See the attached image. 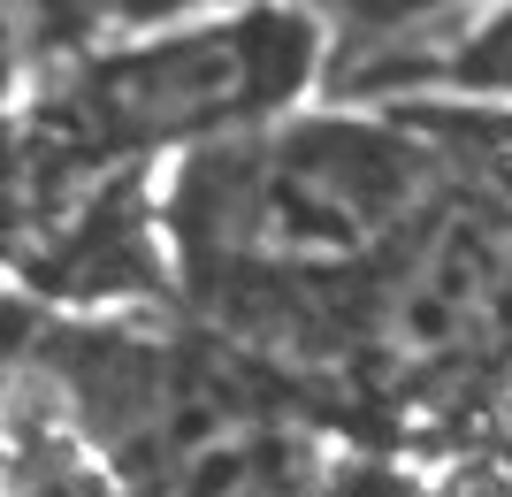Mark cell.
Segmentation results:
<instances>
[{
    "instance_id": "6da1fadb",
    "label": "cell",
    "mask_w": 512,
    "mask_h": 497,
    "mask_svg": "<svg viewBox=\"0 0 512 497\" xmlns=\"http://www.w3.org/2000/svg\"><path fill=\"white\" fill-rule=\"evenodd\" d=\"M444 199V146L421 115L329 108L176 161L161 222L184 276L291 306L344 283L367 291Z\"/></svg>"
},
{
    "instance_id": "7a4b0ae2",
    "label": "cell",
    "mask_w": 512,
    "mask_h": 497,
    "mask_svg": "<svg viewBox=\"0 0 512 497\" xmlns=\"http://www.w3.org/2000/svg\"><path fill=\"white\" fill-rule=\"evenodd\" d=\"M321 69L329 31L314 8L192 16L62 69L39 108L16 115V138L69 169H146L161 153L192 161L291 123L299 92L321 85Z\"/></svg>"
},
{
    "instance_id": "3957f363",
    "label": "cell",
    "mask_w": 512,
    "mask_h": 497,
    "mask_svg": "<svg viewBox=\"0 0 512 497\" xmlns=\"http://www.w3.org/2000/svg\"><path fill=\"white\" fill-rule=\"evenodd\" d=\"M352 329L406 383L512 360V215L490 192H451L360 291Z\"/></svg>"
},
{
    "instance_id": "277c9868",
    "label": "cell",
    "mask_w": 512,
    "mask_h": 497,
    "mask_svg": "<svg viewBox=\"0 0 512 497\" xmlns=\"http://www.w3.org/2000/svg\"><path fill=\"white\" fill-rule=\"evenodd\" d=\"M421 130L436 138L444 153H467V169H474V192H490L497 207L512 215V115L497 108H428Z\"/></svg>"
},
{
    "instance_id": "5b68a950",
    "label": "cell",
    "mask_w": 512,
    "mask_h": 497,
    "mask_svg": "<svg viewBox=\"0 0 512 497\" xmlns=\"http://www.w3.org/2000/svg\"><path fill=\"white\" fill-rule=\"evenodd\" d=\"M444 100L459 108H512V8H482L444 77Z\"/></svg>"
}]
</instances>
